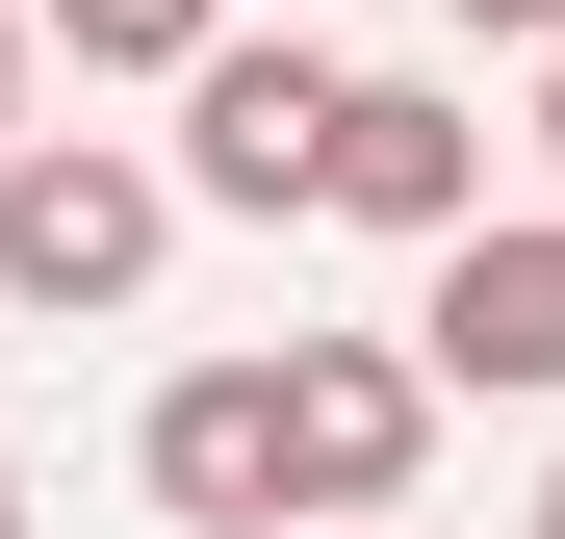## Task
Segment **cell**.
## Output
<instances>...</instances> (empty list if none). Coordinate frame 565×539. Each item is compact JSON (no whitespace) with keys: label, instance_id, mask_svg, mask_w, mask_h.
I'll return each mask as SVG.
<instances>
[{"label":"cell","instance_id":"7","mask_svg":"<svg viewBox=\"0 0 565 539\" xmlns=\"http://www.w3.org/2000/svg\"><path fill=\"white\" fill-rule=\"evenodd\" d=\"M52 52H77V77H206L232 0H52Z\"/></svg>","mask_w":565,"mask_h":539},{"label":"cell","instance_id":"13","mask_svg":"<svg viewBox=\"0 0 565 539\" xmlns=\"http://www.w3.org/2000/svg\"><path fill=\"white\" fill-rule=\"evenodd\" d=\"M360 539H386V514H360Z\"/></svg>","mask_w":565,"mask_h":539},{"label":"cell","instance_id":"5","mask_svg":"<svg viewBox=\"0 0 565 539\" xmlns=\"http://www.w3.org/2000/svg\"><path fill=\"white\" fill-rule=\"evenodd\" d=\"M129 463H154V514H180V539H282V514H309V463H282V359L154 386V436H129Z\"/></svg>","mask_w":565,"mask_h":539},{"label":"cell","instance_id":"12","mask_svg":"<svg viewBox=\"0 0 565 539\" xmlns=\"http://www.w3.org/2000/svg\"><path fill=\"white\" fill-rule=\"evenodd\" d=\"M540 539H565V488H540Z\"/></svg>","mask_w":565,"mask_h":539},{"label":"cell","instance_id":"8","mask_svg":"<svg viewBox=\"0 0 565 539\" xmlns=\"http://www.w3.org/2000/svg\"><path fill=\"white\" fill-rule=\"evenodd\" d=\"M26 77H52V0H0V154H26Z\"/></svg>","mask_w":565,"mask_h":539},{"label":"cell","instance_id":"4","mask_svg":"<svg viewBox=\"0 0 565 539\" xmlns=\"http://www.w3.org/2000/svg\"><path fill=\"white\" fill-rule=\"evenodd\" d=\"M412 359H437L462 411H489V386H514V411H565V206L462 231V257H437V309H412Z\"/></svg>","mask_w":565,"mask_h":539},{"label":"cell","instance_id":"3","mask_svg":"<svg viewBox=\"0 0 565 539\" xmlns=\"http://www.w3.org/2000/svg\"><path fill=\"white\" fill-rule=\"evenodd\" d=\"M437 359L412 334H282V463H309V514L360 539V514H412V463H437Z\"/></svg>","mask_w":565,"mask_h":539},{"label":"cell","instance_id":"11","mask_svg":"<svg viewBox=\"0 0 565 539\" xmlns=\"http://www.w3.org/2000/svg\"><path fill=\"white\" fill-rule=\"evenodd\" d=\"M0 539H26V463H0Z\"/></svg>","mask_w":565,"mask_h":539},{"label":"cell","instance_id":"2","mask_svg":"<svg viewBox=\"0 0 565 539\" xmlns=\"http://www.w3.org/2000/svg\"><path fill=\"white\" fill-rule=\"evenodd\" d=\"M334 129H360V77L309 52V26H257V52H206L180 77V206H334Z\"/></svg>","mask_w":565,"mask_h":539},{"label":"cell","instance_id":"9","mask_svg":"<svg viewBox=\"0 0 565 539\" xmlns=\"http://www.w3.org/2000/svg\"><path fill=\"white\" fill-rule=\"evenodd\" d=\"M437 26H489V52H565V0H437Z\"/></svg>","mask_w":565,"mask_h":539},{"label":"cell","instance_id":"1","mask_svg":"<svg viewBox=\"0 0 565 539\" xmlns=\"http://www.w3.org/2000/svg\"><path fill=\"white\" fill-rule=\"evenodd\" d=\"M180 257V154H129V129H26L0 154V309H129Z\"/></svg>","mask_w":565,"mask_h":539},{"label":"cell","instance_id":"6","mask_svg":"<svg viewBox=\"0 0 565 539\" xmlns=\"http://www.w3.org/2000/svg\"><path fill=\"white\" fill-rule=\"evenodd\" d=\"M334 206H360V231H412V257H462V231H489V129H462L437 77H360V129H334Z\"/></svg>","mask_w":565,"mask_h":539},{"label":"cell","instance_id":"10","mask_svg":"<svg viewBox=\"0 0 565 539\" xmlns=\"http://www.w3.org/2000/svg\"><path fill=\"white\" fill-rule=\"evenodd\" d=\"M540 154H565V52H540Z\"/></svg>","mask_w":565,"mask_h":539}]
</instances>
